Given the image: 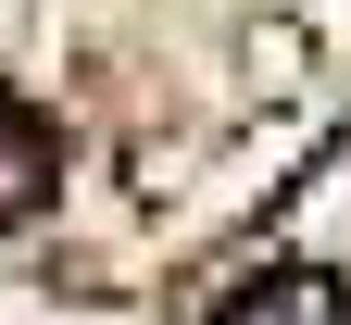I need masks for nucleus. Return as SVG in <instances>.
Listing matches in <instances>:
<instances>
[{"label": "nucleus", "mask_w": 351, "mask_h": 325, "mask_svg": "<svg viewBox=\"0 0 351 325\" xmlns=\"http://www.w3.org/2000/svg\"><path fill=\"white\" fill-rule=\"evenodd\" d=\"M226 325H351V288L314 275V263H289V275H251L226 300Z\"/></svg>", "instance_id": "2"}, {"label": "nucleus", "mask_w": 351, "mask_h": 325, "mask_svg": "<svg viewBox=\"0 0 351 325\" xmlns=\"http://www.w3.org/2000/svg\"><path fill=\"white\" fill-rule=\"evenodd\" d=\"M51 188H63V125H51V113H25L13 88H0V225L51 213Z\"/></svg>", "instance_id": "1"}]
</instances>
